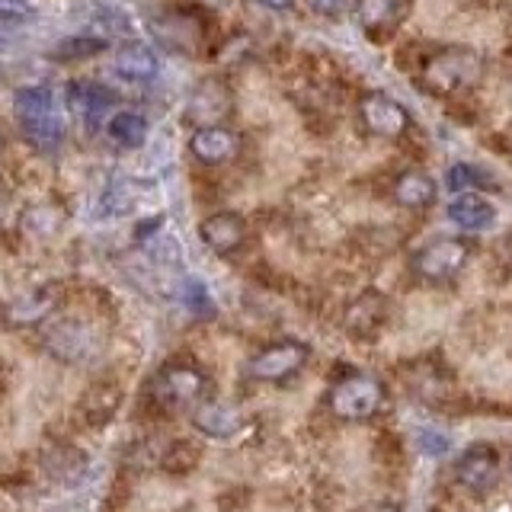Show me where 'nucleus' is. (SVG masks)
Segmentation results:
<instances>
[{
    "label": "nucleus",
    "instance_id": "nucleus-14",
    "mask_svg": "<svg viewBox=\"0 0 512 512\" xmlns=\"http://www.w3.org/2000/svg\"><path fill=\"white\" fill-rule=\"evenodd\" d=\"M192 423H196L202 436H212V439H231L240 432V426H244L237 407L221 404V400H202V404L192 410Z\"/></svg>",
    "mask_w": 512,
    "mask_h": 512
},
{
    "label": "nucleus",
    "instance_id": "nucleus-11",
    "mask_svg": "<svg viewBox=\"0 0 512 512\" xmlns=\"http://www.w3.org/2000/svg\"><path fill=\"white\" fill-rule=\"evenodd\" d=\"M388 317H391V301L381 292H375V288H368V292H362L349 304L346 330L352 336H359V340H372V336H378V330L388 324Z\"/></svg>",
    "mask_w": 512,
    "mask_h": 512
},
{
    "label": "nucleus",
    "instance_id": "nucleus-31",
    "mask_svg": "<svg viewBox=\"0 0 512 512\" xmlns=\"http://www.w3.org/2000/svg\"><path fill=\"white\" fill-rule=\"evenodd\" d=\"M500 253L506 256V263H512V234L503 240V244H500Z\"/></svg>",
    "mask_w": 512,
    "mask_h": 512
},
{
    "label": "nucleus",
    "instance_id": "nucleus-9",
    "mask_svg": "<svg viewBox=\"0 0 512 512\" xmlns=\"http://www.w3.org/2000/svg\"><path fill=\"white\" fill-rule=\"evenodd\" d=\"M455 480L468 493H477V496L490 493L496 487V480H500V455H496V448L484 442L471 445L455 464Z\"/></svg>",
    "mask_w": 512,
    "mask_h": 512
},
{
    "label": "nucleus",
    "instance_id": "nucleus-3",
    "mask_svg": "<svg viewBox=\"0 0 512 512\" xmlns=\"http://www.w3.org/2000/svg\"><path fill=\"white\" fill-rule=\"evenodd\" d=\"M13 116L20 125L23 138L32 144L36 151H55L61 144V116L55 109V93L36 84V87H23L13 96Z\"/></svg>",
    "mask_w": 512,
    "mask_h": 512
},
{
    "label": "nucleus",
    "instance_id": "nucleus-32",
    "mask_svg": "<svg viewBox=\"0 0 512 512\" xmlns=\"http://www.w3.org/2000/svg\"><path fill=\"white\" fill-rule=\"evenodd\" d=\"M4 208H7V192L0 189V218H4Z\"/></svg>",
    "mask_w": 512,
    "mask_h": 512
},
{
    "label": "nucleus",
    "instance_id": "nucleus-25",
    "mask_svg": "<svg viewBox=\"0 0 512 512\" xmlns=\"http://www.w3.org/2000/svg\"><path fill=\"white\" fill-rule=\"evenodd\" d=\"M183 301L192 314H212L215 311V301L208 295V288L199 279H186L183 282Z\"/></svg>",
    "mask_w": 512,
    "mask_h": 512
},
{
    "label": "nucleus",
    "instance_id": "nucleus-26",
    "mask_svg": "<svg viewBox=\"0 0 512 512\" xmlns=\"http://www.w3.org/2000/svg\"><path fill=\"white\" fill-rule=\"evenodd\" d=\"M148 253L154 256V263H160V266H176V263H180V247H176L173 237H154V240H148Z\"/></svg>",
    "mask_w": 512,
    "mask_h": 512
},
{
    "label": "nucleus",
    "instance_id": "nucleus-33",
    "mask_svg": "<svg viewBox=\"0 0 512 512\" xmlns=\"http://www.w3.org/2000/svg\"><path fill=\"white\" fill-rule=\"evenodd\" d=\"M0 160H4V144H0Z\"/></svg>",
    "mask_w": 512,
    "mask_h": 512
},
{
    "label": "nucleus",
    "instance_id": "nucleus-8",
    "mask_svg": "<svg viewBox=\"0 0 512 512\" xmlns=\"http://www.w3.org/2000/svg\"><path fill=\"white\" fill-rule=\"evenodd\" d=\"M311 359V349L298 340H282L263 346L256 356L247 362V378L263 381V384H282L288 378H295Z\"/></svg>",
    "mask_w": 512,
    "mask_h": 512
},
{
    "label": "nucleus",
    "instance_id": "nucleus-34",
    "mask_svg": "<svg viewBox=\"0 0 512 512\" xmlns=\"http://www.w3.org/2000/svg\"><path fill=\"white\" fill-rule=\"evenodd\" d=\"M509 474H512V461H509Z\"/></svg>",
    "mask_w": 512,
    "mask_h": 512
},
{
    "label": "nucleus",
    "instance_id": "nucleus-7",
    "mask_svg": "<svg viewBox=\"0 0 512 512\" xmlns=\"http://www.w3.org/2000/svg\"><path fill=\"white\" fill-rule=\"evenodd\" d=\"M356 116H359V122L368 135L384 138V141H400L413 128L410 109L400 100H394V96L381 93V90H368L359 96Z\"/></svg>",
    "mask_w": 512,
    "mask_h": 512
},
{
    "label": "nucleus",
    "instance_id": "nucleus-18",
    "mask_svg": "<svg viewBox=\"0 0 512 512\" xmlns=\"http://www.w3.org/2000/svg\"><path fill=\"white\" fill-rule=\"evenodd\" d=\"M400 4L404 0H356L359 20L368 36H384L400 23Z\"/></svg>",
    "mask_w": 512,
    "mask_h": 512
},
{
    "label": "nucleus",
    "instance_id": "nucleus-22",
    "mask_svg": "<svg viewBox=\"0 0 512 512\" xmlns=\"http://www.w3.org/2000/svg\"><path fill=\"white\" fill-rule=\"evenodd\" d=\"M445 186L452 192H480V189H493L496 183L487 170L471 167V164H455L445 173Z\"/></svg>",
    "mask_w": 512,
    "mask_h": 512
},
{
    "label": "nucleus",
    "instance_id": "nucleus-5",
    "mask_svg": "<svg viewBox=\"0 0 512 512\" xmlns=\"http://www.w3.org/2000/svg\"><path fill=\"white\" fill-rule=\"evenodd\" d=\"M42 346L52 352L55 359L68 365H90L100 359L103 352V336L93 324L77 317H58L42 330Z\"/></svg>",
    "mask_w": 512,
    "mask_h": 512
},
{
    "label": "nucleus",
    "instance_id": "nucleus-35",
    "mask_svg": "<svg viewBox=\"0 0 512 512\" xmlns=\"http://www.w3.org/2000/svg\"><path fill=\"white\" fill-rule=\"evenodd\" d=\"M432 512H445V509H432Z\"/></svg>",
    "mask_w": 512,
    "mask_h": 512
},
{
    "label": "nucleus",
    "instance_id": "nucleus-23",
    "mask_svg": "<svg viewBox=\"0 0 512 512\" xmlns=\"http://www.w3.org/2000/svg\"><path fill=\"white\" fill-rule=\"evenodd\" d=\"M106 42L100 39H64L58 42V48L52 52V58H61V61H77V58H90L96 52H103Z\"/></svg>",
    "mask_w": 512,
    "mask_h": 512
},
{
    "label": "nucleus",
    "instance_id": "nucleus-30",
    "mask_svg": "<svg viewBox=\"0 0 512 512\" xmlns=\"http://www.w3.org/2000/svg\"><path fill=\"white\" fill-rule=\"evenodd\" d=\"M359 512H397V506L394 503H375V506H365Z\"/></svg>",
    "mask_w": 512,
    "mask_h": 512
},
{
    "label": "nucleus",
    "instance_id": "nucleus-10",
    "mask_svg": "<svg viewBox=\"0 0 512 512\" xmlns=\"http://www.w3.org/2000/svg\"><path fill=\"white\" fill-rule=\"evenodd\" d=\"M189 151L192 157L199 160L205 167H221V164H231L240 151V138L224 125H202L192 132L189 138Z\"/></svg>",
    "mask_w": 512,
    "mask_h": 512
},
{
    "label": "nucleus",
    "instance_id": "nucleus-21",
    "mask_svg": "<svg viewBox=\"0 0 512 512\" xmlns=\"http://www.w3.org/2000/svg\"><path fill=\"white\" fill-rule=\"evenodd\" d=\"M144 192H148V183H141V180H116V183L109 186L106 199H103V212L116 215V218L135 212L138 202L144 199Z\"/></svg>",
    "mask_w": 512,
    "mask_h": 512
},
{
    "label": "nucleus",
    "instance_id": "nucleus-24",
    "mask_svg": "<svg viewBox=\"0 0 512 512\" xmlns=\"http://www.w3.org/2000/svg\"><path fill=\"white\" fill-rule=\"evenodd\" d=\"M61 218H64V212H61L58 205H36V208H32V212L26 215V228H29V231L52 234V231L61 228Z\"/></svg>",
    "mask_w": 512,
    "mask_h": 512
},
{
    "label": "nucleus",
    "instance_id": "nucleus-29",
    "mask_svg": "<svg viewBox=\"0 0 512 512\" xmlns=\"http://www.w3.org/2000/svg\"><path fill=\"white\" fill-rule=\"evenodd\" d=\"M256 4H263L269 10H288V7L295 4V0H256Z\"/></svg>",
    "mask_w": 512,
    "mask_h": 512
},
{
    "label": "nucleus",
    "instance_id": "nucleus-13",
    "mask_svg": "<svg viewBox=\"0 0 512 512\" xmlns=\"http://www.w3.org/2000/svg\"><path fill=\"white\" fill-rule=\"evenodd\" d=\"M231 112V90L221 80H202L192 93V100L186 106V116L202 125H221V119Z\"/></svg>",
    "mask_w": 512,
    "mask_h": 512
},
{
    "label": "nucleus",
    "instance_id": "nucleus-6",
    "mask_svg": "<svg viewBox=\"0 0 512 512\" xmlns=\"http://www.w3.org/2000/svg\"><path fill=\"white\" fill-rule=\"evenodd\" d=\"M151 394L167 410H196L202 400H208V378L196 365L170 362L157 372Z\"/></svg>",
    "mask_w": 512,
    "mask_h": 512
},
{
    "label": "nucleus",
    "instance_id": "nucleus-2",
    "mask_svg": "<svg viewBox=\"0 0 512 512\" xmlns=\"http://www.w3.org/2000/svg\"><path fill=\"white\" fill-rule=\"evenodd\" d=\"M388 404V388L384 381L372 372H349L343 378H336L327 391V410L336 420L346 423H365Z\"/></svg>",
    "mask_w": 512,
    "mask_h": 512
},
{
    "label": "nucleus",
    "instance_id": "nucleus-27",
    "mask_svg": "<svg viewBox=\"0 0 512 512\" xmlns=\"http://www.w3.org/2000/svg\"><path fill=\"white\" fill-rule=\"evenodd\" d=\"M420 445H423V452H429V455H442L448 448V436H442L439 429H423L420 432Z\"/></svg>",
    "mask_w": 512,
    "mask_h": 512
},
{
    "label": "nucleus",
    "instance_id": "nucleus-28",
    "mask_svg": "<svg viewBox=\"0 0 512 512\" xmlns=\"http://www.w3.org/2000/svg\"><path fill=\"white\" fill-rule=\"evenodd\" d=\"M308 7L320 16H343L349 10V0H308Z\"/></svg>",
    "mask_w": 512,
    "mask_h": 512
},
{
    "label": "nucleus",
    "instance_id": "nucleus-16",
    "mask_svg": "<svg viewBox=\"0 0 512 512\" xmlns=\"http://www.w3.org/2000/svg\"><path fill=\"white\" fill-rule=\"evenodd\" d=\"M448 218L461 231H484L496 221V208L480 192H458V199L448 205Z\"/></svg>",
    "mask_w": 512,
    "mask_h": 512
},
{
    "label": "nucleus",
    "instance_id": "nucleus-4",
    "mask_svg": "<svg viewBox=\"0 0 512 512\" xmlns=\"http://www.w3.org/2000/svg\"><path fill=\"white\" fill-rule=\"evenodd\" d=\"M471 240L464 237H432L410 256V269L420 282L445 285L461 276V269L471 260Z\"/></svg>",
    "mask_w": 512,
    "mask_h": 512
},
{
    "label": "nucleus",
    "instance_id": "nucleus-19",
    "mask_svg": "<svg viewBox=\"0 0 512 512\" xmlns=\"http://www.w3.org/2000/svg\"><path fill=\"white\" fill-rule=\"evenodd\" d=\"M112 103H116V96H112L109 90L96 87V84H74L71 106H74V112H77L80 119H87V125L100 122Z\"/></svg>",
    "mask_w": 512,
    "mask_h": 512
},
{
    "label": "nucleus",
    "instance_id": "nucleus-20",
    "mask_svg": "<svg viewBox=\"0 0 512 512\" xmlns=\"http://www.w3.org/2000/svg\"><path fill=\"white\" fill-rule=\"evenodd\" d=\"M109 138L122 144V148H141L144 141H148V119L141 116V112H116V116L109 119Z\"/></svg>",
    "mask_w": 512,
    "mask_h": 512
},
{
    "label": "nucleus",
    "instance_id": "nucleus-17",
    "mask_svg": "<svg viewBox=\"0 0 512 512\" xmlns=\"http://www.w3.org/2000/svg\"><path fill=\"white\" fill-rule=\"evenodd\" d=\"M116 71L125 80H151L157 74V55L144 42H125L116 48Z\"/></svg>",
    "mask_w": 512,
    "mask_h": 512
},
{
    "label": "nucleus",
    "instance_id": "nucleus-12",
    "mask_svg": "<svg viewBox=\"0 0 512 512\" xmlns=\"http://www.w3.org/2000/svg\"><path fill=\"white\" fill-rule=\"evenodd\" d=\"M199 234L205 240V247H212L221 256H231L247 244V221L237 212H218L202 221Z\"/></svg>",
    "mask_w": 512,
    "mask_h": 512
},
{
    "label": "nucleus",
    "instance_id": "nucleus-15",
    "mask_svg": "<svg viewBox=\"0 0 512 512\" xmlns=\"http://www.w3.org/2000/svg\"><path fill=\"white\" fill-rule=\"evenodd\" d=\"M391 196H394V202L400 208H410V212H423V208H429L432 202H436L439 186H436V180H432L429 173H423V170H407V173H400L397 180H394Z\"/></svg>",
    "mask_w": 512,
    "mask_h": 512
},
{
    "label": "nucleus",
    "instance_id": "nucleus-1",
    "mask_svg": "<svg viewBox=\"0 0 512 512\" xmlns=\"http://www.w3.org/2000/svg\"><path fill=\"white\" fill-rule=\"evenodd\" d=\"M484 77V55L468 45H439L420 61V87L432 96L468 93Z\"/></svg>",
    "mask_w": 512,
    "mask_h": 512
}]
</instances>
